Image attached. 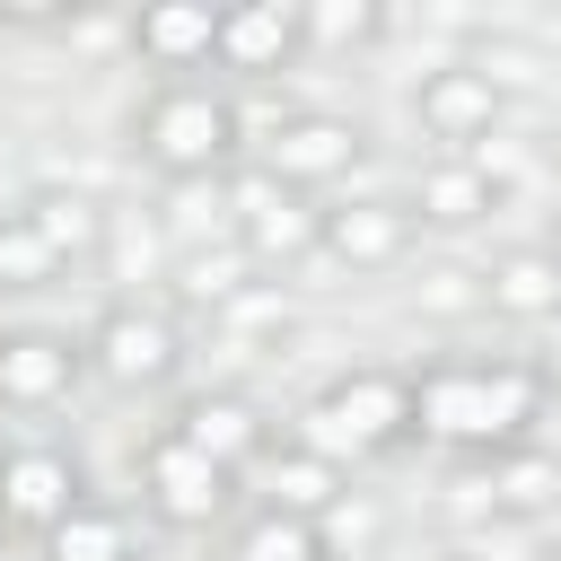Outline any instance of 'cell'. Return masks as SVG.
Instances as JSON below:
<instances>
[{"mask_svg":"<svg viewBox=\"0 0 561 561\" xmlns=\"http://www.w3.org/2000/svg\"><path fill=\"white\" fill-rule=\"evenodd\" d=\"M552 403V368L543 359H430L412 377V430L421 447L447 456H508L535 447V421Z\"/></svg>","mask_w":561,"mask_h":561,"instance_id":"6da1fadb","label":"cell"},{"mask_svg":"<svg viewBox=\"0 0 561 561\" xmlns=\"http://www.w3.org/2000/svg\"><path fill=\"white\" fill-rule=\"evenodd\" d=\"M131 158L158 184H228L245 167V114L210 79H158L131 105Z\"/></svg>","mask_w":561,"mask_h":561,"instance_id":"7a4b0ae2","label":"cell"},{"mask_svg":"<svg viewBox=\"0 0 561 561\" xmlns=\"http://www.w3.org/2000/svg\"><path fill=\"white\" fill-rule=\"evenodd\" d=\"M79 351H88V377L114 394H158L184 377V324L149 298H105L96 324L79 333Z\"/></svg>","mask_w":561,"mask_h":561,"instance_id":"3957f363","label":"cell"},{"mask_svg":"<svg viewBox=\"0 0 561 561\" xmlns=\"http://www.w3.org/2000/svg\"><path fill=\"white\" fill-rule=\"evenodd\" d=\"M140 508L167 526V535H210V526H228L237 517V473L228 465H210L193 438H175V430H149L140 438Z\"/></svg>","mask_w":561,"mask_h":561,"instance_id":"277c9868","label":"cell"},{"mask_svg":"<svg viewBox=\"0 0 561 561\" xmlns=\"http://www.w3.org/2000/svg\"><path fill=\"white\" fill-rule=\"evenodd\" d=\"M96 491H88V465L61 447V438H18V447H0V526L9 535H53L70 508H88Z\"/></svg>","mask_w":561,"mask_h":561,"instance_id":"5b68a950","label":"cell"},{"mask_svg":"<svg viewBox=\"0 0 561 561\" xmlns=\"http://www.w3.org/2000/svg\"><path fill=\"white\" fill-rule=\"evenodd\" d=\"M368 158V131L351 123V114H280L263 140H254V167L263 175H280L289 193H316V184H342L351 167Z\"/></svg>","mask_w":561,"mask_h":561,"instance_id":"8992f818","label":"cell"},{"mask_svg":"<svg viewBox=\"0 0 561 561\" xmlns=\"http://www.w3.org/2000/svg\"><path fill=\"white\" fill-rule=\"evenodd\" d=\"M412 114H421V131L438 140V158H473V140H491V131H500L508 88H500L482 61H438V70H421Z\"/></svg>","mask_w":561,"mask_h":561,"instance_id":"52a82bcc","label":"cell"},{"mask_svg":"<svg viewBox=\"0 0 561 561\" xmlns=\"http://www.w3.org/2000/svg\"><path fill=\"white\" fill-rule=\"evenodd\" d=\"M316 228H324V210H316L307 193H289L280 175H263V167H237V175H228V237H237L254 263L316 254Z\"/></svg>","mask_w":561,"mask_h":561,"instance_id":"ba28073f","label":"cell"},{"mask_svg":"<svg viewBox=\"0 0 561 561\" xmlns=\"http://www.w3.org/2000/svg\"><path fill=\"white\" fill-rule=\"evenodd\" d=\"M79 386H88V351H79L70 333H53V324H9V333H0V412L44 421V412H61Z\"/></svg>","mask_w":561,"mask_h":561,"instance_id":"9c48e42d","label":"cell"},{"mask_svg":"<svg viewBox=\"0 0 561 561\" xmlns=\"http://www.w3.org/2000/svg\"><path fill=\"white\" fill-rule=\"evenodd\" d=\"M412 245H421V228H412L403 202H386V193L324 202V228H316L324 263H342V272H394V263H412Z\"/></svg>","mask_w":561,"mask_h":561,"instance_id":"30bf717a","label":"cell"},{"mask_svg":"<svg viewBox=\"0 0 561 561\" xmlns=\"http://www.w3.org/2000/svg\"><path fill=\"white\" fill-rule=\"evenodd\" d=\"M316 403L359 438V456H394V447L421 438V430H412V368H351V377H333Z\"/></svg>","mask_w":561,"mask_h":561,"instance_id":"8fae6325","label":"cell"},{"mask_svg":"<svg viewBox=\"0 0 561 561\" xmlns=\"http://www.w3.org/2000/svg\"><path fill=\"white\" fill-rule=\"evenodd\" d=\"M167 430H175V438H193V447H202L210 465H228V473H245V465H263V456H272V421H263V403H254V394H237V386L184 394Z\"/></svg>","mask_w":561,"mask_h":561,"instance_id":"7c38bea8","label":"cell"},{"mask_svg":"<svg viewBox=\"0 0 561 561\" xmlns=\"http://www.w3.org/2000/svg\"><path fill=\"white\" fill-rule=\"evenodd\" d=\"M219 18H228V9H210V0H158V9H140V18L123 26V44H131L158 79H193V70L219 61Z\"/></svg>","mask_w":561,"mask_h":561,"instance_id":"4fadbf2b","label":"cell"},{"mask_svg":"<svg viewBox=\"0 0 561 561\" xmlns=\"http://www.w3.org/2000/svg\"><path fill=\"white\" fill-rule=\"evenodd\" d=\"M289 61H307L298 0H237L219 18V70L228 79H280Z\"/></svg>","mask_w":561,"mask_h":561,"instance_id":"5bb4252c","label":"cell"},{"mask_svg":"<svg viewBox=\"0 0 561 561\" xmlns=\"http://www.w3.org/2000/svg\"><path fill=\"white\" fill-rule=\"evenodd\" d=\"M403 210H412V228L465 237V228H482V219L500 210V175H491L482 158H421V175H412Z\"/></svg>","mask_w":561,"mask_h":561,"instance_id":"9a60e30c","label":"cell"},{"mask_svg":"<svg viewBox=\"0 0 561 561\" xmlns=\"http://www.w3.org/2000/svg\"><path fill=\"white\" fill-rule=\"evenodd\" d=\"M482 307L508 324H561V263L543 245H500L482 263Z\"/></svg>","mask_w":561,"mask_h":561,"instance_id":"2e32d148","label":"cell"},{"mask_svg":"<svg viewBox=\"0 0 561 561\" xmlns=\"http://www.w3.org/2000/svg\"><path fill=\"white\" fill-rule=\"evenodd\" d=\"M254 473H263V508H289V517H316V526L351 500V473L324 465V456H307V447H289V438H272V456Z\"/></svg>","mask_w":561,"mask_h":561,"instance_id":"e0dca14e","label":"cell"},{"mask_svg":"<svg viewBox=\"0 0 561 561\" xmlns=\"http://www.w3.org/2000/svg\"><path fill=\"white\" fill-rule=\"evenodd\" d=\"M18 210L35 219V237H44L61 263H96V254L114 245V210H105L96 193H61V184H53V193H26Z\"/></svg>","mask_w":561,"mask_h":561,"instance_id":"ac0fdd59","label":"cell"},{"mask_svg":"<svg viewBox=\"0 0 561 561\" xmlns=\"http://www.w3.org/2000/svg\"><path fill=\"white\" fill-rule=\"evenodd\" d=\"M482 500H491V517H552L561 508V456H543V447L491 456L482 465Z\"/></svg>","mask_w":561,"mask_h":561,"instance_id":"d6986e66","label":"cell"},{"mask_svg":"<svg viewBox=\"0 0 561 561\" xmlns=\"http://www.w3.org/2000/svg\"><path fill=\"white\" fill-rule=\"evenodd\" d=\"M35 561H140V526H131V508L88 500V508H70V517L35 543Z\"/></svg>","mask_w":561,"mask_h":561,"instance_id":"ffe728a7","label":"cell"},{"mask_svg":"<svg viewBox=\"0 0 561 561\" xmlns=\"http://www.w3.org/2000/svg\"><path fill=\"white\" fill-rule=\"evenodd\" d=\"M228 561H333V543H324V526L316 517H289V508H245L237 517V535H228Z\"/></svg>","mask_w":561,"mask_h":561,"instance_id":"44dd1931","label":"cell"},{"mask_svg":"<svg viewBox=\"0 0 561 561\" xmlns=\"http://www.w3.org/2000/svg\"><path fill=\"white\" fill-rule=\"evenodd\" d=\"M254 272H263V263H254L237 237H219V254H210V245H175V289H184L193 307H228V298H245Z\"/></svg>","mask_w":561,"mask_h":561,"instance_id":"7402d4cb","label":"cell"},{"mask_svg":"<svg viewBox=\"0 0 561 561\" xmlns=\"http://www.w3.org/2000/svg\"><path fill=\"white\" fill-rule=\"evenodd\" d=\"M298 35H307V53H359L386 35V9L377 0H298Z\"/></svg>","mask_w":561,"mask_h":561,"instance_id":"603a6c76","label":"cell"},{"mask_svg":"<svg viewBox=\"0 0 561 561\" xmlns=\"http://www.w3.org/2000/svg\"><path fill=\"white\" fill-rule=\"evenodd\" d=\"M70 263L35 237V219L26 210H0V289H53Z\"/></svg>","mask_w":561,"mask_h":561,"instance_id":"cb8c5ba5","label":"cell"},{"mask_svg":"<svg viewBox=\"0 0 561 561\" xmlns=\"http://www.w3.org/2000/svg\"><path fill=\"white\" fill-rule=\"evenodd\" d=\"M0 26H70V0H0Z\"/></svg>","mask_w":561,"mask_h":561,"instance_id":"d4e9b609","label":"cell"},{"mask_svg":"<svg viewBox=\"0 0 561 561\" xmlns=\"http://www.w3.org/2000/svg\"><path fill=\"white\" fill-rule=\"evenodd\" d=\"M543 254H552V263H561V228H552V237H543Z\"/></svg>","mask_w":561,"mask_h":561,"instance_id":"484cf974","label":"cell"},{"mask_svg":"<svg viewBox=\"0 0 561 561\" xmlns=\"http://www.w3.org/2000/svg\"><path fill=\"white\" fill-rule=\"evenodd\" d=\"M0 543H9V526H0Z\"/></svg>","mask_w":561,"mask_h":561,"instance_id":"4316f807","label":"cell"},{"mask_svg":"<svg viewBox=\"0 0 561 561\" xmlns=\"http://www.w3.org/2000/svg\"><path fill=\"white\" fill-rule=\"evenodd\" d=\"M552 149H561V140H552Z\"/></svg>","mask_w":561,"mask_h":561,"instance_id":"83f0119b","label":"cell"}]
</instances>
